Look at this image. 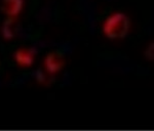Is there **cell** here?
<instances>
[{
    "mask_svg": "<svg viewBox=\"0 0 154 131\" xmlns=\"http://www.w3.org/2000/svg\"><path fill=\"white\" fill-rule=\"evenodd\" d=\"M131 27V21L122 12H116L106 19L103 26V32L109 39H122L128 35Z\"/></svg>",
    "mask_w": 154,
    "mask_h": 131,
    "instance_id": "cell-1",
    "label": "cell"
},
{
    "mask_svg": "<svg viewBox=\"0 0 154 131\" xmlns=\"http://www.w3.org/2000/svg\"><path fill=\"white\" fill-rule=\"evenodd\" d=\"M45 68L49 73H58L65 65V52L62 49H57L49 52L44 61Z\"/></svg>",
    "mask_w": 154,
    "mask_h": 131,
    "instance_id": "cell-2",
    "label": "cell"
},
{
    "mask_svg": "<svg viewBox=\"0 0 154 131\" xmlns=\"http://www.w3.org/2000/svg\"><path fill=\"white\" fill-rule=\"evenodd\" d=\"M1 11L8 16H17L22 11L24 0H1Z\"/></svg>",
    "mask_w": 154,
    "mask_h": 131,
    "instance_id": "cell-3",
    "label": "cell"
},
{
    "mask_svg": "<svg viewBox=\"0 0 154 131\" xmlns=\"http://www.w3.org/2000/svg\"><path fill=\"white\" fill-rule=\"evenodd\" d=\"M19 30L18 21L14 16H8L2 25V35L5 39H11L17 35V32Z\"/></svg>",
    "mask_w": 154,
    "mask_h": 131,
    "instance_id": "cell-4",
    "label": "cell"
},
{
    "mask_svg": "<svg viewBox=\"0 0 154 131\" xmlns=\"http://www.w3.org/2000/svg\"><path fill=\"white\" fill-rule=\"evenodd\" d=\"M14 60L17 64L23 67H29L34 61V51L31 49L21 48L18 49L14 53Z\"/></svg>",
    "mask_w": 154,
    "mask_h": 131,
    "instance_id": "cell-5",
    "label": "cell"
},
{
    "mask_svg": "<svg viewBox=\"0 0 154 131\" xmlns=\"http://www.w3.org/2000/svg\"><path fill=\"white\" fill-rule=\"evenodd\" d=\"M36 80L38 81L39 83H44L45 81V76H44L43 72H42L40 69L36 71Z\"/></svg>",
    "mask_w": 154,
    "mask_h": 131,
    "instance_id": "cell-6",
    "label": "cell"
}]
</instances>
